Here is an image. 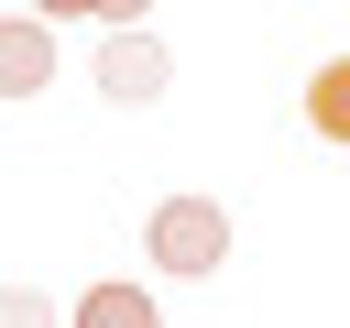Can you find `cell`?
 <instances>
[{
    "label": "cell",
    "mask_w": 350,
    "mask_h": 328,
    "mask_svg": "<svg viewBox=\"0 0 350 328\" xmlns=\"http://www.w3.org/2000/svg\"><path fill=\"white\" fill-rule=\"evenodd\" d=\"M142 251H153L164 273H219V262H230V208H208V197H164L153 230H142Z\"/></svg>",
    "instance_id": "6da1fadb"
},
{
    "label": "cell",
    "mask_w": 350,
    "mask_h": 328,
    "mask_svg": "<svg viewBox=\"0 0 350 328\" xmlns=\"http://www.w3.org/2000/svg\"><path fill=\"white\" fill-rule=\"evenodd\" d=\"M98 87H109V98H153V87H164V44H142V33H120V44L98 55Z\"/></svg>",
    "instance_id": "7a4b0ae2"
},
{
    "label": "cell",
    "mask_w": 350,
    "mask_h": 328,
    "mask_svg": "<svg viewBox=\"0 0 350 328\" xmlns=\"http://www.w3.org/2000/svg\"><path fill=\"white\" fill-rule=\"evenodd\" d=\"M77 328H153V295L142 284H88L77 295Z\"/></svg>",
    "instance_id": "3957f363"
},
{
    "label": "cell",
    "mask_w": 350,
    "mask_h": 328,
    "mask_svg": "<svg viewBox=\"0 0 350 328\" xmlns=\"http://www.w3.org/2000/svg\"><path fill=\"white\" fill-rule=\"evenodd\" d=\"M306 120H317V142H350V55L306 77Z\"/></svg>",
    "instance_id": "277c9868"
}]
</instances>
